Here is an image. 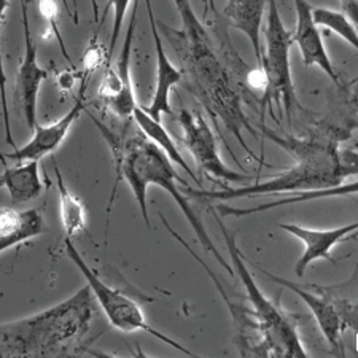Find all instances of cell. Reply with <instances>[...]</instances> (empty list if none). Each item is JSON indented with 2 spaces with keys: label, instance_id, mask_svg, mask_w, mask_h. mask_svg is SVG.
<instances>
[{
  "label": "cell",
  "instance_id": "3957f363",
  "mask_svg": "<svg viewBox=\"0 0 358 358\" xmlns=\"http://www.w3.org/2000/svg\"><path fill=\"white\" fill-rule=\"evenodd\" d=\"M92 121H94L97 128H99L103 137L107 138V143L110 145L112 150L115 176H117V182H115L113 189L117 188L120 180H124L128 183L147 227L150 228L147 189L150 185H153V187H159L163 188L164 192L169 193L171 198L177 202L178 207H180L185 218H187L188 223L192 224V229L194 231L196 238L201 242V245L204 247L212 257H215L217 262L234 277L236 274L233 266L224 259L220 250H218L215 244H213L209 233L206 231L204 223L201 222L198 213L194 212L192 201H189L188 196L185 194V189L180 188V185L188 187V183L177 174L174 166H172V161L143 134H136L128 138L118 137L115 136L112 131H108L99 120L92 118Z\"/></svg>",
  "mask_w": 358,
  "mask_h": 358
},
{
  "label": "cell",
  "instance_id": "1f68e13d",
  "mask_svg": "<svg viewBox=\"0 0 358 358\" xmlns=\"http://www.w3.org/2000/svg\"><path fill=\"white\" fill-rule=\"evenodd\" d=\"M73 5H75V7H77V0H73Z\"/></svg>",
  "mask_w": 358,
  "mask_h": 358
},
{
  "label": "cell",
  "instance_id": "83f0119b",
  "mask_svg": "<svg viewBox=\"0 0 358 358\" xmlns=\"http://www.w3.org/2000/svg\"><path fill=\"white\" fill-rule=\"evenodd\" d=\"M204 11L206 13H213L217 15V8H215V0H204Z\"/></svg>",
  "mask_w": 358,
  "mask_h": 358
},
{
  "label": "cell",
  "instance_id": "d4e9b609",
  "mask_svg": "<svg viewBox=\"0 0 358 358\" xmlns=\"http://www.w3.org/2000/svg\"><path fill=\"white\" fill-rule=\"evenodd\" d=\"M38 11H40V15H42V18L48 22L51 34H55L57 43H59V46H61L62 55L66 56L69 64H72V59L67 53L64 40H62V36H61L59 26H57V16H59V13H57V11H59V8H57V3L55 2V0H38Z\"/></svg>",
  "mask_w": 358,
  "mask_h": 358
},
{
  "label": "cell",
  "instance_id": "6da1fadb",
  "mask_svg": "<svg viewBox=\"0 0 358 358\" xmlns=\"http://www.w3.org/2000/svg\"><path fill=\"white\" fill-rule=\"evenodd\" d=\"M182 21V29H172L158 24L176 50L182 62L185 88L193 94L213 121H220L223 128L241 143L248 157L264 164L255 152L247 145L242 134L247 132L257 137L250 120L244 112V75L239 69H245L231 43H220L218 36L210 32L196 16L189 0H174Z\"/></svg>",
  "mask_w": 358,
  "mask_h": 358
},
{
  "label": "cell",
  "instance_id": "cb8c5ba5",
  "mask_svg": "<svg viewBox=\"0 0 358 358\" xmlns=\"http://www.w3.org/2000/svg\"><path fill=\"white\" fill-rule=\"evenodd\" d=\"M82 64H83V71H82L83 78L85 77L90 78V75L94 73L96 71H99L102 66L110 64V57H108L107 51L103 50V46L97 42V36L91 38L88 48L85 50Z\"/></svg>",
  "mask_w": 358,
  "mask_h": 358
},
{
  "label": "cell",
  "instance_id": "484cf974",
  "mask_svg": "<svg viewBox=\"0 0 358 358\" xmlns=\"http://www.w3.org/2000/svg\"><path fill=\"white\" fill-rule=\"evenodd\" d=\"M78 78H83L82 72L73 71L72 67L67 69V71H61L59 73H56V83L62 91H71Z\"/></svg>",
  "mask_w": 358,
  "mask_h": 358
},
{
  "label": "cell",
  "instance_id": "603a6c76",
  "mask_svg": "<svg viewBox=\"0 0 358 358\" xmlns=\"http://www.w3.org/2000/svg\"><path fill=\"white\" fill-rule=\"evenodd\" d=\"M131 0H108L107 7L102 11V18L99 21V26H102L106 22V18L108 15V11L113 10V31L110 36V45H108V57L112 59L113 51H115V45H117L118 38L121 36V31H123V22L126 18V11H128Z\"/></svg>",
  "mask_w": 358,
  "mask_h": 358
},
{
  "label": "cell",
  "instance_id": "52a82bcc",
  "mask_svg": "<svg viewBox=\"0 0 358 358\" xmlns=\"http://www.w3.org/2000/svg\"><path fill=\"white\" fill-rule=\"evenodd\" d=\"M64 248L66 255L71 258V262L77 266V269L86 279V285L90 287L92 296L96 299V304L102 309V313L106 314L108 323H110L113 328H117L121 333H148L150 336H155L159 339L161 343L171 345L172 349L178 350L180 354L189 357L194 355L192 350L183 348V345L178 344L176 339H172L171 336H167V334L158 331L157 328L150 325L141 306H138L137 301H134L128 293L106 284V282L94 273V269L85 262L82 253H80L77 250V247L72 244V239L66 238Z\"/></svg>",
  "mask_w": 358,
  "mask_h": 358
},
{
  "label": "cell",
  "instance_id": "4dcf8cb0",
  "mask_svg": "<svg viewBox=\"0 0 358 358\" xmlns=\"http://www.w3.org/2000/svg\"><path fill=\"white\" fill-rule=\"evenodd\" d=\"M61 2H62V5H64V8H66L67 13H69V15H73V11H72L71 8H69V5H67V0H61Z\"/></svg>",
  "mask_w": 358,
  "mask_h": 358
},
{
  "label": "cell",
  "instance_id": "e0dca14e",
  "mask_svg": "<svg viewBox=\"0 0 358 358\" xmlns=\"http://www.w3.org/2000/svg\"><path fill=\"white\" fill-rule=\"evenodd\" d=\"M40 161H18L15 166H5L0 174V188L7 189L13 204H24L42 194Z\"/></svg>",
  "mask_w": 358,
  "mask_h": 358
},
{
  "label": "cell",
  "instance_id": "8992f818",
  "mask_svg": "<svg viewBox=\"0 0 358 358\" xmlns=\"http://www.w3.org/2000/svg\"><path fill=\"white\" fill-rule=\"evenodd\" d=\"M268 26L264 29V50H262V62L268 80V88L259 99V106L263 108L262 120H264V112L273 113L275 106L285 115L288 126L293 123V115L296 108H301L294 91L290 66V48L293 45V32L288 31L282 21L277 0H268Z\"/></svg>",
  "mask_w": 358,
  "mask_h": 358
},
{
  "label": "cell",
  "instance_id": "30bf717a",
  "mask_svg": "<svg viewBox=\"0 0 358 358\" xmlns=\"http://www.w3.org/2000/svg\"><path fill=\"white\" fill-rule=\"evenodd\" d=\"M86 85H88V78H82V88H80L78 97L75 101L64 117L56 120L55 123L40 126L37 124L34 128V136L24 147L16 148L15 152L0 155L2 159H11V161H42L45 157L55 153L61 143L66 141L69 132H71L75 121L80 118V115L85 110V94H86Z\"/></svg>",
  "mask_w": 358,
  "mask_h": 358
},
{
  "label": "cell",
  "instance_id": "d6986e66",
  "mask_svg": "<svg viewBox=\"0 0 358 358\" xmlns=\"http://www.w3.org/2000/svg\"><path fill=\"white\" fill-rule=\"evenodd\" d=\"M357 193V182L352 180L350 183H341L338 187L333 188H325V189H313V192H301L298 193V196L290 199H284V201H277L273 202V204H262L257 207H229L227 204H220L213 209L218 210V215L220 217H247L252 215V213H258V212H264V210H273L277 209V207L285 206V204H296V202H306V201H314L319 198H330V196H344V194H355Z\"/></svg>",
  "mask_w": 358,
  "mask_h": 358
},
{
  "label": "cell",
  "instance_id": "5bb4252c",
  "mask_svg": "<svg viewBox=\"0 0 358 358\" xmlns=\"http://www.w3.org/2000/svg\"><path fill=\"white\" fill-rule=\"evenodd\" d=\"M147 5V13L150 27H152L153 34V43H155V53H157V85H155V92L148 107H143L150 117L157 121H161L164 115H172L171 107V92L174 90V86L182 83L183 75L180 69L174 66V62L171 61V57L167 56L163 38H161L158 22L153 16L152 10V0H145Z\"/></svg>",
  "mask_w": 358,
  "mask_h": 358
},
{
  "label": "cell",
  "instance_id": "4316f807",
  "mask_svg": "<svg viewBox=\"0 0 358 358\" xmlns=\"http://www.w3.org/2000/svg\"><path fill=\"white\" fill-rule=\"evenodd\" d=\"M341 5H343L344 13L350 16L352 21H357V10H358V0H341Z\"/></svg>",
  "mask_w": 358,
  "mask_h": 358
},
{
  "label": "cell",
  "instance_id": "9c48e42d",
  "mask_svg": "<svg viewBox=\"0 0 358 358\" xmlns=\"http://www.w3.org/2000/svg\"><path fill=\"white\" fill-rule=\"evenodd\" d=\"M178 123L183 131L185 147L196 161L202 176L222 183H244L250 180L248 176L239 174L223 163L215 132L199 112L182 108L178 113Z\"/></svg>",
  "mask_w": 358,
  "mask_h": 358
},
{
  "label": "cell",
  "instance_id": "ffe728a7",
  "mask_svg": "<svg viewBox=\"0 0 358 358\" xmlns=\"http://www.w3.org/2000/svg\"><path fill=\"white\" fill-rule=\"evenodd\" d=\"M55 172L57 178V196H59L62 229H64L66 238H77L82 233H86V207L82 199L67 188L64 177L59 172V167L55 166Z\"/></svg>",
  "mask_w": 358,
  "mask_h": 358
},
{
  "label": "cell",
  "instance_id": "7402d4cb",
  "mask_svg": "<svg viewBox=\"0 0 358 358\" xmlns=\"http://www.w3.org/2000/svg\"><path fill=\"white\" fill-rule=\"evenodd\" d=\"M10 7V0H0V106H2V117H3V128L5 138L8 145L15 147L13 134H11V123H10V108H8V94H7V73H5L3 66V45H2V31L5 15Z\"/></svg>",
  "mask_w": 358,
  "mask_h": 358
},
{
  "label": "cell",
  "instance_id": "8fae6325",
  "mask_svg": "<svg viewBox=\"0 0 358 358\" xmlns=\"http://www.w3.org/2000/svg\"><path fill=\"white\" fill-rule=\"evenodd\" d=\"M22 29H24V55L16 77V92H18L22 115L27 128L34 131L37 126V101L40 88L50 77L48 69L40 66L37 56V45L32 38L31 24H29V8H21Z\"/></svg>",
  "mask_w": 358,
  "mask_h": 358
},
{
  "label": "cell",
  "instance_id": "9a60e30c",
  "mask_svg": "<svg viewBox=\"0 0 358 358\" xmlns=\"http://www.w3.org/2000/svg\"><path fill=\"white\" fill-rule=\"evenodd\" d=\"M48 233L42 212L36 207L18 210L13 207H0V253Z\"/></svg>",
  "mask_w": 358,
  "mask_h": 358
},
{
  "label": "cell",
  "instance_id": "277c9868",
  "mask_svg": "<svg viewBox=\"0 0 358 358\" xmlns=\"http://www.w3.org/2000/svg\"><path fill=\"white\" fill-rule=\"evenodd\" d=\"M96 299L88 285L24 319L0 323V357H75L86 352Z\"/></svg>",
  "mask_w": 358,
  "mask_h": 358
},
{
  "label": "cell",
  "instance_id": "7a4b0ae2",
  "mask_svg": "<svg viewBox=\"0 0 358 358\" xmlns=\"http://www.w3.org/2000/svg\"><path fill=\"white\" fill-rule=\"evenodd\" d=\"M263 136L275 145L287 150L296 159V164L279 176L269 177L244 187H223L220 192H206L185 187L189 196L206 201H233L271 193H301L313 189L338 187L345 177L357 176V157L345 159L338 147V138H296L280 136L259 124Z\"/></svg>",
  "mask_w": 358,
  "mask_h": 358
},
{
  "label": "cell",
  "instance_id": "2e32d148",
  "mask_svg": "<svg viewBox=\"0 0 358 358\" xmlns=\"http://www.w3.org/2000/svg\"><path fill=\"white\" fill-rule=\"evenodd\" d=\"M264 11H266V0H228L223 10V15L231 21V24L244 34L250 42L257 66L262 62V26Z\"/></svg>",
  "mask_w": 358,
  "mask_h": 358
},
{
  "label": "cell",
  "instance_id": "ba28073f",
  "mask_svg": "<svg viewBox=\"0 0 358 358\" xmlns=\"http://www.w3.org/2000/svg\"><path fill=\"white\" fill-rule=\"evenodd\" d=\"M259 271L275 282L277 285L292 290L301 301L308 306L314 319L319 325L322 336L330 345V350L336 357L345 355L343 345V333L345 330L357 331V306L354 301H349L338 293L334 288H322L317 285H299L288 279H282L259 268Z\"/></svg>",
  "mask_w": 358,
  "mask_h": 358
},
{
  "label": "cell",
  "instance_id": "5b68a950",
  "mask_svg": "<svg viewBox=\"0 0 358 358\" xmlns=\"http://www.w3.org/2000/svg\"><path fill=\"white\" fill-rule=\"evenodd\" d=\"M210 212L218 228L222 229L224 242H227L231 266L234 269V274L239 275L242 285L245 288L248 303L252 306V313L255 315L259 328H262L264 345H266V357H309L308 350L303 345L301 338H299L296 322L293 320L292 315L285 314L284 310L277 308L274 303H271L264 296V293L259 290L250 271L247 269L244 255H242L241 248L236 244L238 231L231 233L224 227L220 215H217L213 207H210Z\"/></svg>",
  "mask_w": 358,
  "mask_h": 358
},
{
  "label": "cell",
  "instance_id": "ac0fdd59",
  "mask_svg": "<svg viewBox=\"0 0 358 358\" xmlns=\"http://www.w3.org/2000/svg\"><path fill=\"white\" fill-rule=\"evenodd\" d=\"M132 120H134V123L137 124V128L141 129L142 134L145 136L150 142H153L155 145H157L161 152H163L166 157L172 161V164L180 166L182 169L193 178V182L201 187L199 178L196 177V174L192 171V167H189L187 161L183 159L176 141L171 137V134L166 131V128H163L161 121L153 120L141 106L136 107L134 113H132Z\"/></svg>",
  "mask_w": 358,
  "mask_h": 358
},
{
  "label": "cell",
  "instance_id": "7c38bea8",
  "mask_svg": "<svg viewBox=\"0 0 358 358\" xmlns=\"http://www.w3.org/2000/svg\"><path fill=\"white\" fill-rule=\"evenodd\" d=\"M279 228L303 242L304 252L298 258L296 264H294V273H296L298 277H303L306 274V269L314 262H319V259L334 262L331 250L341 241H344L348 236L355 233L358 229V223L354 222L331 229H314L301 227V224L296 223H279Z\"/></svg>",
  "mask_w": 358,
  "mask_h": 358
},
{
  "label": "cell",
  "instance_id": "f546056e",
  "mask_svg": "<svg viewBox=\"0 0 358 358\" xmlns=\"http://www.w3.org/2000/svg\"><path fill=\"white\" fill-rule=\"evenodd\" d=\"M34 0H20L21 3V8H29V5H31Z\"/></svg>",
  "mask_w": 358,
  "mask_h": 358
},
{
  "label": "cell",
  "instance_id": "f1b7e54d",
  "mask_svg": "<svg viewBox=\"0 0 358 358\" xmlns=\"http://www.w3.org/2000/svg\"><path fill=\"white\" fill-rule=\"evenodd\" d=\"M91 3H92V13H94V20H96L97 24H99V21H101L99 5H97V0H91Z\"/></svg>",
  "mask_w": 358,
  "mask_h": 358
},
{
  "label": "cell",
  "instance_id": "44dd1931",
  "mask_svg": "<svg viewBox=\"0 0 358 358\" xmlns=\"http://www.w3.org/2000/svg\"><path fill=\"white\" fill-rule=\"evenodd\" d=\"M310 15L317 27L330 29L334 34H338L341 38H344L352 48H358V32L355 22L352 21L344 11L331 10L327 7H313Z\"/></svg>",
  "mask_w": 358,
  "mask_h": 358
},
{
  "label": "cell",
  "instance_id": "4fadbf2b",
  "mask_svg": "<svg viewBox=\"0 0 358 358\" xmlns=\"http://www.w3.org/2000/svg\"><path fill=\"white\" fill-rule=\"evenodd\" d=\"M294 11H296V29L293 32V43L298 45L306 67H319L328 78L339 85V75L333 61L323 43L319 27L315 26L310 15V5L308 0H293Z\"/></svg>",
  "mask_w": 358,
  "mask_h": 358
}]
</instances>
